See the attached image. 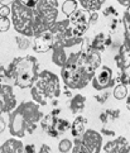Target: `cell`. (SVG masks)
<instances>
[{
    "mask_svg": "<svg viewBox=\"0 0 130 153\" xmlns=\"http://www.w3.org/2000/svg\"><path fill=\"white\" fill-rule=\"evenodd\" d=\"M101 66L100 52L83 43L78 51L72 53L61 70V77L66 87L71 90H81L92 80L95 72Z\"/></svg>",
    "mask_w": 130,
    "mask_h": 153,
    "instance_id": "1",
    "label": "cell"
},
{
    "mask_svg": "<svg viewBox=\"0 0 130 153\" xmlns=\"http://www.w3.org/2000/svg\"><path fill=\"white\" fill-rule=\"evenodd\" d=\"M43 114L34 101H24L9 113V133L15 138H24L27 134H33L37 124L41 122Z\"/></svg>",
    "mask_w": 130,
    "mask_h": 153,
    "instance_id": "2",
    "label": "cell"
},
{
    "mask_svg": "<svg viewBox=\"0 0 130 153\" xmlns=\"http://www.w3.org/2000/svg\"><path fill=\"white\" fill-rule=\"evenodd\" d=\"M38 67H39L38 59L30 54L17 57L5 68L4 77L7 80H13L14 85L19 89H30L39 74Z\"/></svg>",
    "mask_w": 130,
    "mask_h": 153,
    "instance_id": "3",
    "label": "cell"
},
{
    "mask_svg": "<svg viewBox=\"0 0 130 153\" xmlns=\"http://www.w3.org/2000/svg\"><path fill=\"white\" fill-rule=\"evenodd\" d=\"M33 101L39 106H46L48 101H52L61 95L59 77L52 71L43 70L37 76L34 85L30 87Z\"/></svg>",
    "mask_w": 130,
    "mask_h": 153,
    "instance_id": "4",
    "label": "cell"
},
{
    "mask_svg": "<svg viewBox=\"0 0 130 153\" xmlns=\"http://www.w3.org/2000/svg\"><path fill=\"white\" fill-rule=\"evenodd\" d=\"M34 22L33 30L34 36L42 32L49 30L58 17V0H38L33 8Z\"/></svg>",
    "mask_w": 130,
    "mask_h": 153,
    "instance_id": "5",
    "label": "cell"
},
{
    "mask_svg": "<svg viewBox=\"0 0 130 153\" xmlns=\"http://www.w3.org/2000/svg\"><path fill=\"white\" fill-rule=\"evenodd\" d=\"M12 24L14 27L15 32L25 37H34L33 30V22H34V14L33 8L25 7L19 0H13L12 1Z\"/></svg>",
    "mask_w": 130,
    "mask_h": 153,
    "instance_id": "6",
    "label": "cell"
},
{
    "mask_svg": "<svg viewBox=\"0 0 130 153\" xmlns=\"http://www.w3.org/2000/svg\"><path fill=\"white\" fill-rule=\"evenodd\" d=\"M102 148V134L94 129H86L85 133L75 138L72 153H100Z\"/></svg>",
    "mask_w": 130,
    "mask_h": 153,
    "instance_id": "7",
    "label": "cell"
},
{
    "mask_svg": "<svg viewBox=\"0 0 130 153\" xmlns=\"http://www.w3.org/2000/svg\"><path fill=\"white\" fill-rule=\"evenodd\" d=\"M41 124H42L43 132L47 135L52 137V138H57L58 135L66 133L71 128V124H69L67 119L58 118L52 115V114H47V115L42 117Z\"/></svg>",
    "mask_w": 130,
    "mask_h": 153,
    "instance_id": "8",
    "label": "cell"
},
{
    "mask_svg": "<svg viewBox=\"0 0 130 153\" xmlns=\"http://www.w3.org/2000/svg\"><path fill=\"white\" fill-rule=\"evenodd\" d=\"M17 108V97H15L12 86L0 84V133L4 132L7 122L1 118L4 113H10Z\"/></svg>",
    "mask_w": 130,
    "mask_h": 153,
    "instance_id": "9",
    "label": "cell"
},
{
    "mask_svg": "<svg viewBox=\"0 0 130 153\" xmlns=\"http://www.w3.org/2000/svg\"><path fill=\"white\" fill-rule=\"evenodd\" d=\"M90 17H91V13L87 12V10H85V9L78 10L77 9L71 17L68 18L69 29H71V33L73 37L81 38L87 32L89 27L91 25Z\"/></svg>",
    "mask_w": 130,
    "mask_h": 153,
    "instance_id": "10",
    "label": "cell"
},
{
    "mask_svg": "<svg viewBox=\"0 0 130 153\" xmlns=\"http://www.w3.org/2000/svg\"><path fill=\"white\" fill-rule=\"evenodd\" d=\"M91 82H92V86H94L95 90L101 91V90L109 89V87L114 84L111 68L106 67V66H100L95 72Z\"/></svg>",
    "mask_w": 130,
    "mask_h": 153,
    "instance_id": "11",
    "label": "cell"
},
{
    "mask_svg": "<svg viewBox=\"0 0 130 153\" xmlns=\"http://www.w3.org/2000/svg\"><path fill=\"white\" fill-rule=\"evenodd\" d=\"M53 47V36L51 30H46L42 33L34 36L33 41V51L37 53H44L52 50Z\"/></svg>",
    "mask_w": 130,
    "mask_h": 153,
    "instance_id": "12",
    "label": "cell"
},
{
    "mask_svg": "<svg viewBox=\"0 0 130 153\" xmlns=\"http://www.w3.org/2000/svg\"><path fill=\"white\" fill-rule=\"evenodd\" d=\"M101 149L104 153H129L130 144L124 137H119L116 139L107 142Z\"/></svg>",
    "mask_w": 130,
    "mask_h": 153,
    "instance_id": "13",
    "label": "cell"
},
{
    "mask_svg": "<svg viewBox=\"0 0 130 153\" xmlns=\"http://www.w3.org/2000/svg\"><path fill=\"white\" fill-rule=\"evenodd\" d=\"M52 61L55 65H57L58 67H63L66 65L67 59L69 58L72 53H75L76 51L72 50H68V48L63 47V46H59V45H55L52 47Z\"/></svg>",
    "mask_w": 130,
    "mask_h": 153,
    "instance_id": "14",
    "label": "cell"
},
{
    "mask_svg": "<svg viewBox=\"0 0 130 153\" xmlns=\"http://www.w3.org/2000/svg\"><path fill=\"white\" fill-rule=\"evenodd\" d=\"M24 144L20 139L10 138L0 144V153H23Z\"/></svg>",
    "mask_w": 130,
    "mask_h": 153,
    "instance_id": "15",
    "label": "cell"
},
{
    "mask_svg": "<svg viewBox=\"0 0 130 153\" xmlns=\"http://www.w3.org/2000/svg\"><path fill=\"white\" fill-rule=\"evenodd\" d=\"M115 63L117 65V67L120 70H125L130 66V48L124 46L120 48V52L116 54L115 57Z\"/></svg>",
    "mask_w": 130,
    "mask_h": 153,
    "instance_id": "16",
    "label": "cell"
},
{
    "mask_svg": "<svg viewBox=\"0 0 130 153\" xmlns=\"http://www.w3.org/2000/svg\"><path fill=\"white\" fill-rule=\"evenodd\" d=\"M86 124H87V119L78 115L77 118H76L73 120V123L71 124V128H69V130H71L72 135L75 137V138H78V137H81L85 130H86Z\"/></svg>",
    "mask_w": 130,
    "mask_h": 153,
    "instance_id": "17",
    "label": "cell"
},
{
    "mask_svg": "<svg viewBox=\"0 0 130 153\" xmlns=\"http://www.w3.org/2000/svg\"><path fill=\"white\" fill-rule=\"evenodd\" d=\"M85 104H86V97L81 94H77L72 96L71 101H69V110L72 114H78L85 109Z\"/></svg>",
    "mask_w": 130,
    "mask_h": 153,
    "instance_id": "18",
    "label": "cell"
},
{
    "mask_svg": "<svg viewBox=\"0 0 130 153\" xmlns=\"http://www.w3.org/2000/svg\"><path fill=\"white\" fill-rule=\"evenodd\" d=\"M78 3L82 7V9L92 13V12H97V10L101 9L105 0H78Z\"/></svg>",
    "mask_w": 130,
    "mask_h": 153,
    "instance_id": "19",
    "label": "cell"
},
{
    "mask_svg": "<svg viewBox=\"0 0 130 153\" xmlns=\"http://www.w3.org/2000/svg\"><path fill=\"white\" fill-rule=\"evenodd\" d=\"M76 10H77V1L76 0H66L62 4V12L67 17H71Z\"/></svg>",
    "mask_w": 130,
    "mask_h": 153,
    "instance_id": "20",
    "label": "cell"
},
{
    "mask_svg": "<svg viewBox=\"0 0 130 153\" xmlns=\"http://www.w3.org/2000/svg\"><path fill=\"white\" fill-rule=\"evenodd\" d=\"M123 23H124V28H125V43H124V46L130 48V13L129 12L124 13Z\"/></svg>",
    "mask_w": 130,
    "mask_h": 153,
    "instance_id": "21",
    "label": "cell"
},
{
    "mask_svg": "<svg viewBox=\"0 0 130 153\" xmlns=\"http://www.w3.org/2000/svg\"><path fill=\"white\" fill-rule=\"evenodd\" d=\"M112 95L114 97H115L116 100H123V99H125L126 95H128V87L125 84H117L115 86V89H114L112 91Z\"/></svg>",
    "mask_w": 130,
    "mask_h": 153,
    "instance_id": "22",
    "label": "cell"
},
{
    "mask_svg": "<svg viewBox=\"0 0 130 153\" xmlns=\"http://www.w3.org/2000/svg\"><path fill=\"white\" fill-rule=\"evenodd\" d=\"M15 43H17V47L21 51L28 50V48L32 46V42L29 41V38L25 37V36H21V34L15 37Z\"/></svg>",
    "mask_w": 130,
    "mask_h": 153,
    "instance_id": "23",
    "label": "cell"
},
{
    "mask_svg": "<svg viewBox=\"0 0 130 153\" xmlns=\"http://www.w3.org/2000/svg\"><path fill=\"white\" fill-rule=\"evenodd\" d=\"M72 146H73V143L69 139H67V138L61 139L58 143V151L61 153H67L72 149Z\"/></svg>",
    "mask_w": 130,
    "mask_h": 153,
    "instance_id": "24",
    "label": "cell"
},
{
    "mask_svg": "<svg viewBox=\"0 0 130 153\" xmlns=\"http://www.w3.org/2000/svg\"><path fill=\"white\" fill-rule=\"evenodd\" d=\"M12 27V20L9 17H0V32H8Z\"/></svg>",
    "mask_w": 130,
    "mask_h": 153,
    "instance_id": "25",
    "label": "cell"
},
{
    "mask_svg": "<svg viewBox=\"0 0 130 153\" xmlns=\"http://www.w3.org/2000/svg\"><path fill=\"white\" fill-rule=\"evenodd\" d=\"M10 14H12V9H10L9 5L0 8V17H9Z\"/></svg>",
    "mask_w": 130,
    "mask_h": 153,
    "instance_id": "26",
    "label": "cell"
},
{
    "mask_svg": "<svg viewBox=\"0 0 130 153\" xmlns=\"http://www.w3.org/2000/svg\"><path fill=\"white\" fill-rule=\"evenodd\" d=\"M106 115H107V120H114L116 119L119 117V114H120V111L119 110H106Z\"/></svg>",
    "mask_w": 130,
    "mask_h": 153,
    "instance_id": "27",
    "label": "cell"
},
{
    "mask_svg": "<svg viewBox=\"0 0 130 153\" xmlns=\"http://www.w3.org/2000/svg\"><path fill=\"white\" fill-rule=\"evenodd\" d=\"M19 1H20L21 4H24L25 7H29V8H34L38 0H19Z\"/></svg>",
    "mask_w": 130,
    "mask_h": 153,
    "instance_id": "28",
    "label": "cell"
},
{
    "mask_svg": "<svg viewBox=\"0 0 130 153\" xmlns=\"http://www.w3.org/2000/svg\"><path fill=\"white\" fill-rule=\"evenodd\" d=\"M23 153H37V149H35L34 144H27V146H24Z\"/></svg>",
    "mask_w": 130,
    "mask_h": 153,
    "instance_id": "29",
    "label": "cell"
},
{
    "mask_svg": "<svg viewBox=\"0 0 130 153\" xmlns=\"http://www.w3.org/2000/svg\"><path fill=\"white\" fill-rule=\"evenodd\" d=\"M38 153H51V147L47 146V144H42Z\"/></svg>",
    "mask_w": 130,
    "mask_h": 153,
    "instance_id": "30",
    "label": "cell"
},
{
    "mask_svg": "<svg viewBox=\"0 0 130 153\" xmlns=\"http://www.w3.org/2000/svg\"><path fill=\"white\" fill-rule=\"evenodd\" d=\"M107 96H109V92L106 91L104 95H99V96H95V97H96V100H99L100 102H105L106 99H107Z\"/></svg>",
    "mask_w": 130,
    "mask_h": 153,
    "instance_id": "31",
    "label": "cell"
},
{
    "mask_svg": "<svg viewBox=\"0 0 130 153\" xmlns=\"http://www.w3.org/2000/svg\"><path fill=\"white\" fill-rule=\"evenodd\" d=\"M111 13L116 15V12H115V9H114L112 7H109L107 9H105V10H104V14H105V15H107V17H109V15H110Z\"/></svg>",
    "mask_w": 130,
    "mask_h": 153,
    "instance_id": "32",
    "label": "cell"
},
{
    "mask_svg": "<svg viewBox=\"0 0 130 153\" xmlns=\"http://www.w3.org/2000/svg\"><path fill=\"white\" fill-rule=\"evenodd\" d=\"M116 1L123 5V7H126V8H130V0H116Z\"/></svg>",
    "mask_w": 130,
    "mask_h": 153,
    "instance_id": "33",
    "label": "cell"
},
{
    "mask_svg": "<svg viewBox=\"0 0 130 153\" xmlns=\"http://www.w3.org/2000/svg\"><path fill=\"white\" fill-rule=\"evenodd\" d=\"M4 71H5V67L0 65V82H1V81L5 79V77H4Z\"/></svg>",
    "mask_w": 130,
    "mask_h": 153,
    "instance_id": "34",
    "label": "cell"
},
{
    "mask_svg": "<svg viewBox=\"0 0 130 153\" xmlns=\"http://www.w3.org/2000/svg\"><path fill=\"white\" fill-rule=\"evenodd\" d=\"M102 134H106V135H110V137H114L115 135V133L112 132V130H107V129H102Z\"/></svg>",
    "mask_w": 130,
    "mask_h": 153,
    "instance_id": "35",
    "label": "cell"
},
{
    "mask_svg": "<svg viewBox=\"0 0 130 153\" xmlns=\"http://www.w3.org/2000/svg\"><path fill=\"white\" fill-rule=\"evenodd\" d=\"M100 119H101L102 123L106 124V123H107V115H106V113H102L101 115H100Z\"/></svg>",
    "mask_w": 130,
    "mask_h": 153,
    "instance_id": "36",
    "label": "cell"
},
{
    "mask_svg": "<svg viewBox=\"0 0 130 153\" xmlns=\"http://www.w3.org/2000/svg\"><path fill=\"white\" fill-rule=\"evenodd\" d=\"M126 106L129 108V110H130V95H129V97H128V101H126Z\"/></svg>",
    "mask_w": 130,
    "mask_h": 153,
    "instance_id": "37",
    "label": "cell"
}]
</instances>
